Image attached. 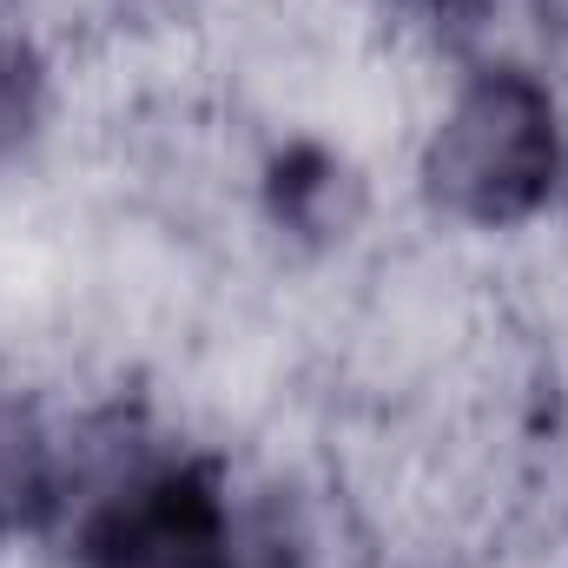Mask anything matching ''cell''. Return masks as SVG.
I'll return each mask as SVG.
<instances>
[{
  "label": "cell",
  "instance_id": "cell-1",
  "mask_svg": "<svg viewBox=\"0 0 568 568\" xmlns=\"http://www.w3.org/2000/svg\"><path fill=\"white\" fill-rule=\"evenodd\" d=\"M568 185V80L529 47H456L410 67L397 120V205L429 239L536 252Z\"/></svg>",
  "mask_w": 568,
  "mask_h": 568
},
{
  "label": "cell",
  "instance_id": "cell-2",
  "mask_svg": "<svg viewBox=\"0 0 568 568\" xmlns=\"http://www.w3.org/2000/svg\"><path fill=\"white\" fill-rule=\"evenodd\" d=\"M93 73L40 13H0V212L40 205L73 179Z\"/></svg>",
  "mask_w": 568,
  "mask_h": 568
},
{
  "label": "cell",
  "instance_id": "cell-3",
  "mask_svg": "<svg viewBox=\"0 0 568 568\" xmlns=\"http://www.w3.org/2000/svg\"><path fill=\"white\" fill-rule=\"evenodd\" d=\"M549 245H556V258H562V272H568V185H562V212L549 225Z\"/></svg>",
  "mask_w": 568,
  "mask_h": 568
},
{
  "label": "cell",
  "instance_id": "cell-4",
  "mask_svg": "<svg viewBox=\"0 0 568 568\" xmlns=\"http://www.w3.org/2000/svg\"><path fill=\"white\" fill-rule=\"evenodd\" d=\"M40 0H0V13H33Z\"/></svg>",
  "mask_w": 568,
  "mask_h": 568
}]
</instances>
